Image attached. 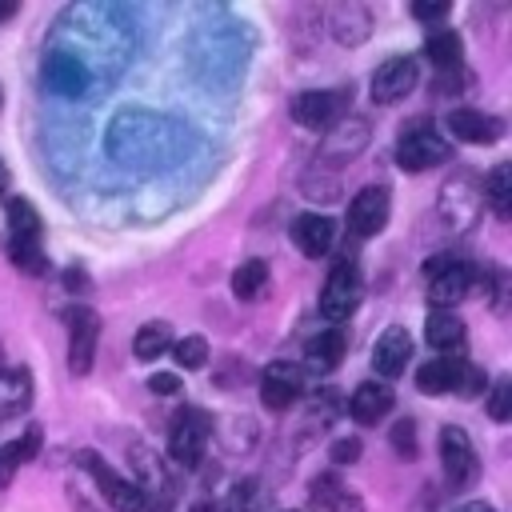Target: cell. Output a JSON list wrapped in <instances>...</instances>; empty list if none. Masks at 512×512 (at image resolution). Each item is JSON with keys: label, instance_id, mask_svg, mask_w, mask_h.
<instances>
[{"label": "cell", "instance_id": "obj_23", "mask_svg": "<svg viewBox=\"0 0 512 512\" xmlns=\"http://www.w3.org/2000/svg\"><path fill=\"white\" fill-rule=\"evenodd\" d=\"M480 196L492 204V212H496L500 220H508V216H512V168H508V164H496V168L488 172Z\"/></svg>", "mask_w": 512, "mask_h": 512}, {"label": "cell", "instance_id": "obj_36", "mask_svg": "<svg viewBox=\"0 0 512 512\" xmlns=\"http://www.w3.org/2000/svg\"><path fill=\"white\" fill-rule=\"evenodd\" d=\"M448 12H452L448 0H436V4H420V0H416V4H412V16H416V20H428V24H432V20H444Z\"/></svg>", "mask_w": 512, "mask_h": 512}, {"label": "cell", "instance_id": "obj_11", "mask_svg": "<svg viewBox=\"0 0 512 512\" xmlns=\"http://www.w3.org/2000/svg\"><path fill=\"white\" fill-rule=\"evenodd\" d=\"M292 120L296 124H304V128H332V124H340L344 120V92H324V88H308V92H300L296 100H292Z\"/></svg>", "mask_w": 512, "mask_h": 512}, {"label": "cell", "instance_id": "obj_9", "mask_svg": "<svg viewBox=\"0 0 512 512\" xmlns=\"http://www.w3.org/2000/svg\"><path fill=\"white\" fill-rule=\"evenodd\" d=\"M304 392V368L300 364H288V360H272L264 372H260V400L264 408L272 412H284L300 400Z\"/></svg>", "mask_w": 512, "mask_h": 512}, {"label": "cell", "instance_id": "obj_22", "mask_svg": "<svg viewBox=\"0 0 512 512\" xmlns=\"http://www.w3.org/2000/svg\"><path fill=\"white\" fill-rule=\"evenodd\" d=\"M32 404V372L28 368H4L0 372V416L24 412Z\"/></svg>", "mask_w": 512, "mask_h": 512}, {"label": "cell", "instance_id": "obj_4", "mask_svg": "<svg viewBox=\"0 0 512 512\" xmlns=\"http://www.w3.org/2000/svg\"><path fill=\"white\" fill-rule=\"evenodd\" d=\"M480 184L468 176V172H456L444 188H440V216H444V224L448 228H456V232H464V228H472L476 224V216H480Z\"/></svg>", "mask_w": 512, "mask_h": 512}, {"label": "cell", "instance_id": "obj_33", "mask_svg": "<svg viewBox=\"0 0 512 512\" xmlns=\"http://www.w3.org/2000/svg\"><path fill=\"white\" fill-rule=\"evenodd\" d=\"M344 492V484H340V476H332V472H324V476H316V484H312V504H320V508H328L336 496Z\"/></svg>", "mask_w": 512, "mask_h": 512}, {"label": "cell", "instance_id": "obj_29", "mask_svg": "<svg viewBox=\"0 0 512 512\" xmlns=\"http://www.w3.org/2000/svg\"><path fill=\"white\" fill-rule=\"evenodd\" d=\"M8 252H12V264H16L20 272H32V276H40V272L48 268V260H44V248H40V240H20V236H12Z\"/></svg>", "mask_w": 512, "mask_h": 512}, {"label": "cell", "instance_id": "obj_28", "mask_svg": "<svg viewBox=\"0 0 512 512\" xmlns=\"http://www.w3.org/2000/svg\"><path fill=\"white\" fill-rule=\"evenodd\" d=\"M172 360L180 364V368H188V372H200L204 364H208V340L204 336H180V340H172Z\"/></svg>", "mask_w": 512, "mask_h": 512}, {"label": "cell", "instance_id": "obj_34", "mask_svg": "<svg viewBox=\"0 0 512 512\" xmlns=\"http://www.w3.org/2000/svg\"><path fill=\"white\" fill-rule=\"evenodd\" d=\"M360 440L356 436H340V440H332V448H328V456L336 460V464H356L360 460Z\"/></svg>", "mask_w": 512, "mask_h": 512}, {"label": "cell", "instance_id": "obj_39", "mask_svg": "<svg viewBox=\"0 0 512 512\" xmlns=\"http://www.w3.org/2000/svg\"><path fill=\"white\" fill-rule=\"evenodd\" d=\"M148 388H152V392H156V396H172V392H176V388H180V380H176V376H172V372H156V376H152V380H148Z\"/></svg>", "mask_w": 512, "mask_h": 512}, {"label": "cell", "instance_id": "obj_8", "mask_svg": "<svg viewBox=\"0 0 512 512\" xmlns=\"http://www.w3.org/2000/svg\"><path fill=\"white\" fill-rule=\"evenodd\" d=\"M388 212H392L388 188L368 184V188H360V192L352 196V204H348V232L360 236V240H368V236H376V232L388 224Z\"/></svg>", "mask_w": 512, "mask_h": 512}, {"label": "cell", "instance_id": "obj_21", "mask_svg": "<svg viewBox=\"0 0 512 512\" xmlns=\"http://www.w3.org/2000/svg\"><path fill=\"white\" fill-rule=\"evenodd\" d=\"M424 56H428L440 72H456V68L464 64V44H460V36H456L452 28H436V32H428V40H424Z\"/></svg>", "mask_w": 512, "mask_h": 512}, {"label": "cell", "instance_id": "obj_17", "mask_svg": "<svg viewBox=\"0 0 512 512\" xmlns=\"http://www.w3.org/2000/svg\"><path fill=\"white\" fill-rule=\"evenodd\" d=\"M344 352H348L344 332H340V328H320V332L308 336V344H304V364H308V372L324 376V372H332V368L344 360Z\"/></svg>", "mask_w": 512, "mask_h": 512}, {"label": "cell", "instance_id": "obj_14", "mask_svg": "<svg viewBox=\"0 0 512 512\" xmlns=\"http://www.w3.org/2000/svg\"><path fill=\"white\" fill-rule=\"evenodd\" d=\"M408 360H412V336H408L400 324L384 328V332L376 336V344H372V368H376V376L396 380V376L408 368Z\"/></svg>", "mask_w": 512, "mask_h": 512}, {"label": "cell", "instance_id": "obj_3", "mask_svg": "<svg viewBox=\"0 0 512 512\" xmlns=\"http://www.w3.org/2000/svg\"><path fill=\"white\" fill-rule=\"evenodd\" d=\"M356 300H360V268L352 260H336L324 288H320V316L344 320V316H352Z\"/></svg>", "mask_w": 512, "mask_h": 512}, {"label": "cell", "instance_id": "obj_41", "mask_svg": "<svg viewBox=\"0 0 512 512\" xmlns=\"http://www.w3.org/2000/svg\"><path fill=\"white\" fill-rule=\"evenodd\" d=\"M16 12V4H0V16H12Z\"/></svg>", "mask_w": 512, "mask_h": 512}, {"label": "cell", "instance_id": "obj_2", "mask_svg": "<svg viewBox=\"0 0 512 512\" xmlns=\"http://www.w3.org/2000/svg\"><path fill=\"white\" fill-rule=\"evenodd\" d=\"M428 304L432 312H452L468 292H472V268L460 260H432L428 264Z\"/></svg>", "mask_w": 512, "mask_h": 512}, {"label": "cell", "instance_id": "obj_19", "mask_svg": "<svg viewBox=\"0 0 512 512\" xmlns=\"http://www.w3.org/2000/svg\"><path fill=\"white\" fill-rule=\"evenodd\" d=\"M328 28H332V36H336L344 48H352V44H364V40H368L372 16H368L364 4H336L332 16H328Z\"/></svg>", "mask_w": 512, "mask_h": 512}, {"label": "cell", "instance_id": "obj_16", "mask_svg": "<svg viewBox=\"0 0 512 512\" xmlns=\"http://www.w3.org/2000/svg\"><path fill=\"white\" fill-rule=\"evenodd\" d=\"M292 240H296V248L304 256L320 260L332 248V240H336V224L328 216H320V212H304V216L292 220Z\"/></svg>", "mask_w": 512, "mask_h": 512}, {"label": "cell", "instance_id": "obj_5", "mask_svg": "<svg viewBox=\"0 0 512 512\" xmlns=\"http://www.w3.org/2000/svg\"><path fill=\"white\" fill-rule=\"evenodd\" d=\"M208 436H212V420H208L204 408H188V412H180V420L172 424V436H168V452H172V460L184 464V468L200 464V456H204V448H208Z\"/></svg>", "mask_w": 512, "mask_h": 512}, {"label": "cell", "instance_id": "obj_1", "mask_svg": "<svg viewBox=\"0 0 512 512\" xmlns=\"http://www.w3.org/2000/svg\"><path fill=\"white\" fill-rule=\"evenodd\" d=\"M80 464H84V472L96 480V488L104 492V500H108L116 512H148V496H144V488H140L136 480H128L124 472H116L104 456H96V452H80Z\"/></svg>", "mask_w": 512, "mask_h": 512}, {"label": "cell", "instance_id": "obj_15", "mask_svg": "<svg viewBox=\"0 0 512 512\" xmlns=\"http://www.w3.org/2000/svg\"><path fill=\"white\" fill-rule=\"evenodd\" d=\"M392 404H396L392 388H388L384 380H368V384H360V388L348 396V416H352L356 424H380V420L392 412Z\"/></svg>", "mask_w": 512, "mask_h": 512}, {"label": "cell", "instance_id": "obj_7", "mask_svg": "<svg viewBox=\"0 0 512 512\" xmlns=\"http://www.w3.org/2000/svg\"><path fill=\"white\" fill-rule=\"evenodd\" d=\"M444 160H448V140L428 124L404 132V140L396 144V164L404 172H428V168H436Z\"/></svg>", "mask_w": 512, "mask_h": 512}, {"label": "cell", "instance_id": "obj_25", "mask_svg": "<svg viewBox=\"0 0 512 512\" xmlns=\"http://www.w3.org/2000/svg\"><path fill=\"white\" fill-rule=\"evenodd\" d=\"M172 348V328H168V320H152V324H144L140 332H136V340H132V352H136V360H156V356H164Z\"/></svg>", "mask_w": 512, "mask_h": 512}, {"label": "cell", "instance_id": "obj_43", "mask_svg": "<svg viewBox=\"0 0 512 512\" xmlns=\"http://www.w3.org/2000/svg\"><path fill=\"white\" fill-rule=\"evenodd\" d=\"M0 100H4V92H0Z\"/></svg>", "mask_w": 512, "mask_h": 512}, {"label": "cell", "instance_id": "obj_10", "mask_svg": "<svg viewBox=\"0 0 512 512\" xmlns=\"http://www.w3.org/2000/svg\"><path fill=\"white\" fill-rule=\"evenodd\" d=\"M416 80H420V68H416V56H392V60H384L376 72H372V100L376 104H396V100H404L412 88H416Z\"/></svg>", "mask_w": 512, "mask_h": 512}, {"label": "cell", "instance_id": "obj_6", "mask_svg": "<svg viewBox=\"0 0 512 512\" xmlns=\"http://www.w3.org/2000/svg\"><path fill=\"white\" fill-rule=\"evenodd\" d=\"M440 468H444L448 488H468L476 476V448L460 424L440 428Z\"/></svg>", "mask_w": 512, "mask_h": 512}, {"label": "cell", "instance_id": "obj_24", "mask_svg": "<svg viewBox=\"0 0 512 512\" xmlns=\"http://www.w3.org/2000/svg\"><path fill=\"white\" fill-rule=\"evenodd\" d=\"M268 288V264L264 260H244L236 272H232V296L236 300H260Z\"/></svg>", "mask_w": 512, "mask_h": 512}, {"label": "cell", "instance_id": "obj_18", "mask_svg": "<svg viewBox=\"0 0 512 512\" xmlns=\"http://www.w3.org/2000/svg\"><path fill=\"white\" fill-rule=\"evenodd\" d=\"M424 340L432 348H440L444 356H464V344H468V328L460 316L452 312H428L424 320Z\"/></svg>", "mask_w": 512, "mask_h": 512}, {"label": "cell", "instance_id": "obj_20", "mask_svg": "<svg viewBox=\"0 0 512 512\" xmlns=\"http://www.w3.org/2000/svg\"><path fill=\"white\" fill-rule=\"evenodd\" d=\"M460 360H464V356H436V360L420 364V368H416V388H420L424 396H444V392H456Z\"/></svg>", "mask_w": 512, "mask_h": 512}, {"label": "cell", "instance_id": "obj_35", "mask_svg": "<svg viewBox=\"0 0 512 512\" xmlns=\"http://www.w3.org/2000/svg\"><path fill=\"white\" fill-rule=\"evenodd\" d=\"M20 464H24V460H20V448H16V440H12V444H4V448H0V488L12 480V472H16Z\"/></svg>", "mask_w": 512, "mask_h": 512}, {"label": "cell", "instance_id": "obj_12", "mask_svg": "<svg viewBox=\"0 0 512 512\" xmlns=\"http://www.w3.org/2000/svg\"><path fill=\"white\" fill-rule=\"evenodd\" d=\"M96 344H100V320H96V312L76 308V312L68 316V368H72L76 376L92 372V364H96Z\"/></svg>", "mask_w": 512, "mask_h": 512}, {"label": "cell", "instance_id": "obj_30", "mask_svg": "<svg viewBox=\"0 0 512 512\" xmlns=\"http://www.w3.org/2000/svg\"><path fill=\"white\" fill-rule=\"evenodd\" d=\"M488 416L492 420H508L512 416V380L508 376H500L496 384H492V396H488Z\"/></svg>", "mask_w": 512, "mask_h": 512}, {"label": "cell", "instance_id": "obj_26", "mask_svg": "<svg viewBox=\"0 0 512 512\" xmlns=\"http://www.w3.org/2000/svg\"><path fill=\"white\" fill-rule=\"evenodd\" d=\"M364 144H368V124H364V120H344L340 128H328L324 156H332L336 148H344V152H360Z\"/></svg>", "mask_w": 512, "mask_h": 512}, {"label": "cell", "instance_id": "obj_32", "mask_svg": "<svg viewBox=\"0 0 512 512\" xmlns=\"http://www.w3.org/2000/svg\"><path fill=\"white\" fill-rule=\"evenodd\" d=\"M488 384H484V368H476V364H468V360H460V376H456V392L460 396H480Z\"/></svg>", "mask_w": 512, "mask_h": 512}, {"label": "cell", "instance_id": "obj_13", "mask_svg": "<svg viewBox=\"0 0 512 512\" xmlns=\"http://www.w3.org/2000/svg\"><path fill=\"white\" fill-rule=\"evenodd\" d=\"M444 124L460 144H496L504 136V120L480 108H452Z\"/></svg>", "mask_w": 512, "mask_h": 512}, {"label": "cell", "instance_id": "obj_31", "mask_svg": "<svg viewBox=\"0 0 512 512\" xmlns=\"http://www.w3.org/2000/svg\"><path fill=\"white\" fill-rule=\"evenodd\" d=\"M392 448L400 460H416V420H396L392 424Z\"/></svg>", "mask_w": 512, "mask_h": 512}, {"label": "cell", "instance_id": "obj_38", "mask_svg": "<svg viewBox=\"0 0 512 512\" xmlns=\"http://www.w3.org/2000/svg\"><path fill=\"white\" fill-rule=\"evenodd\" d=\"M324 512H364V500H360L356 492H348V488H344V492H340Z\"/></svg>", "mask_w": 512, "mask_h": 512}, {"label": "cell", "instance_id": "obj_27", "mask_svg": "<svg viewBox=\"0 0 512 512\" xmlns=\"http://www.w3.org/2000/svg\"><path fill=\"white\" fill-rule=\"evenodd\" d=\"M8 224H12V236H20V240H36L40 236V212L20 196L8 200Z\"/></svg>", "mask_w": 512, "mask_h": 512}, {"label": "cell", "instance_id": "obj_37", "mask_svg": "<svg viewBox=\"0 0 512 512\" xmlns=\"http://www.w3.org/2000/svg\"><path fill=\"white\" fill-rule=\"evenodd\" d=\"M40 440H44V432L32 424V428H28V432L16 440V448H20V460H32V456L40 452Z\"/></svg>", "mask_w": 512, "mask_h": 512}, {"label": "cell", "instance_id": "obj_40", "mask_svg": "<svg viewBox=\"0 0 512 512\" xmlns=\"http://www.w3.org/2000/svg\"><path fill=\"white\" fill-rule=\"evenodd\" d=\"M460 512H492L488 504H468V508H460Z\"/></svg>", "mask_w": 512, "mask_h": 512}, {"label": "cell", "instance_id": "obj_42", "mask_svg": "<svg viewBox=\"0 0 512 512\" xmlns=\"http://www.w3.org/2000/svg\"><path fill=\"white\" fill-rule=\"evenodd\" d=\"M4 180H8V168H4V160H0V188H4Z\"/></svg>", "mask_w": 512, "mask_h": 512}]
</instances>
